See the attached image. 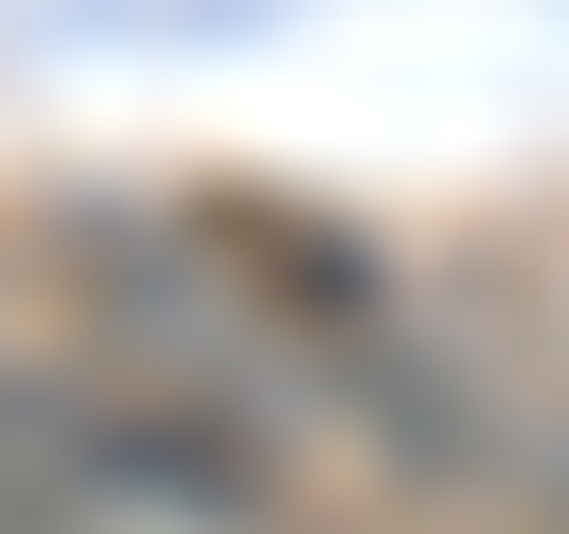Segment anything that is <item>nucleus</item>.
Instances as JSON below:
<instances>
[{
	"mask_svg": "<svg viewBox=\"0 0 569 534\" xmlns=\"http://www.w3.org/2000/svg\"><path fill=\"white\" fill-rule=\"evenodd\" d=\"M462 320H480V356H498V409H516V463H498V534H569V338L516 303L498 320V285H462Z\"/></svg>",
	"mask_w": 569,
	"mask_h": 534,
	"instance_id": "f257e3e1",
	"label": "nucleus"
}]
</instances>
